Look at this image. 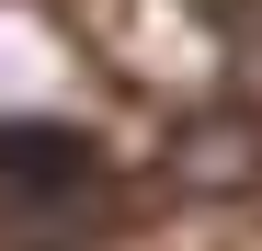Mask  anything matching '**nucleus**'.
<instances>
[{
	"label": "nucleus",
	"instance_id": "obj_2",
	"mask_svg": "<svg viewBox=\"0 0 262 251\" xmlns=\"http://www.w3.org/2000/svg\"><path fill=\"white\" fill-rule=\"evenodd\" d=\"M251 160H262V137H251V126H205V137H183V149H171V172H183V183H228V172H251Z\"/></svg>",
	"mask_w": 262,
	"mask_h": 251
},
{
	"label": "nucleus",
	"instance_id": "obj_1",
	"mask_svg": "<svg viewBox=\"0 0 262 251\" xmlns=\"http://www.w3.org/2000/svg\"><path fill=\"white\" fill-rule=\"evenodd\" d=\"M0 183L23 205H80L92 194V137L80 126H12L0 137Z\"/></svg>",
	"mask_w": 262,
	"mask_h": 251
}]
</instances>
